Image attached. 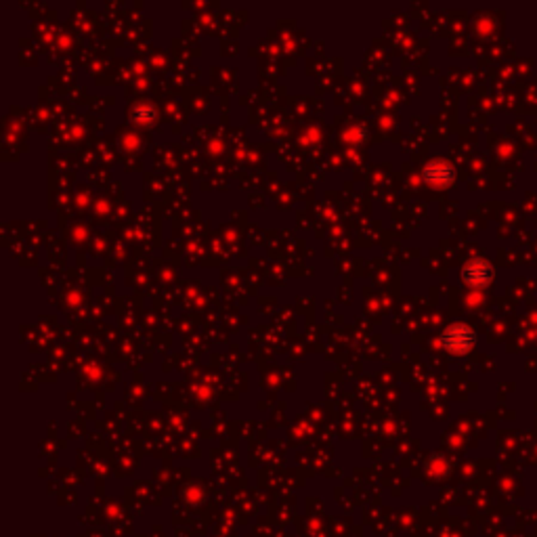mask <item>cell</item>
I'll return each instance as SVG.
<instances>
[{"instance_id": "cell-1", "label": "cell", "mask_w": 537, "mask_h": 537, "mask_svg": "<svg viewBox=\"0 0 537 537\" xmlns=\"http://www.w3.org/2000/svg\"><path fill=\"white\" fill-rule=\"evenodd\" d=\"M443 344L447 351L455 353V355H464L466 351L472 349L474 344V334L470 328L466 325H451L445 334H443Z\"/></svg>"}, {"instance_id": "cell-2", "label": "cell", "mask_w": 537, "mask_h": 537, "mask_svg": "<svg viewBox=\"0 0 537 537\" xmlns=\"http://www.w3.org/2000/svg\"><path fill=\"white\" fill-rule=\"evenodd\" d=\"M451 179H453V168L445 162H432L424 168V181H428L430 185L445 187L451 183Z\"/></svg>"}, {"instance_id": "cell-3", "label": "cell", "mask_w": 537, "mask_h": 537, "mask_svg": "<svg viewBox=\"0 0 537 537\" xmlns=\"http://www.w3.org/2000/svg\"><path fill=\"white\" fill-rule=\"evenodd\" d=\"M491 275H493V273H491V267H489L487 263H483V261H474V263L466 265L464 273H462V277H464L468 283H472V285H485V283H489Z\"/></svg>"}]
</instances>
